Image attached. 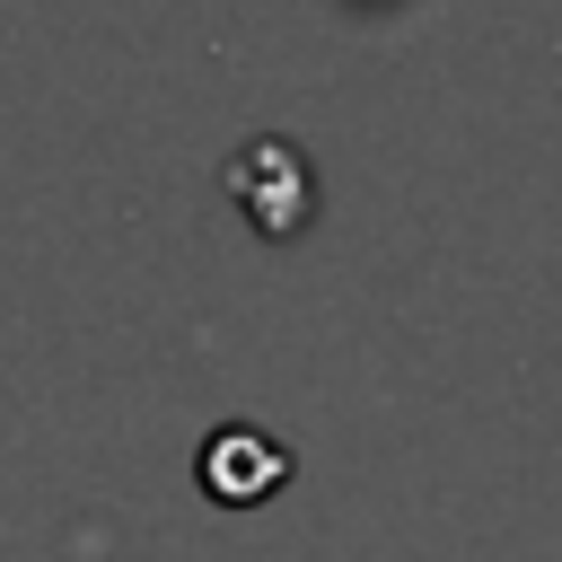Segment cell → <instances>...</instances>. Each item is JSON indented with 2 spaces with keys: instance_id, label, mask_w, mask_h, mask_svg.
Returning <instances> with one entry per match:
<instances>
[{
  "instance_id": "1",
  "label": "cell",
  "mask_w": 562,
  "mask_h": 562,
  "mask_svg": "<svg viewBox=\"0 0 562 562\" xmlns=\"http://www.w3.org/2000/svg\"><path fill=\"white\" fill-rule=\"evenodd\" d=\"M228 193L246 202V220H255L263 237H290V228L307 220V202H316V176H307V158H299L281 132H263V140H246V149L228 158Z\"/></svg>"
},
{
  "instance_id": "2",
  "label": "cell",
  "mask_w": 562,
  "mask_h": 562,
  "mask_svg": "<svg viewBox=\"0 0 562 562\" xmlns=\"http://www.w3.org/2000/svg\"><path fill=\"white\" fill-rule=\"evenodd\" d=\"M281 483H290V448H281L263 422H220V430L202 439V492H211V501L246 509V501H263V492H281Z\"/></svg>"
}]
</instances>
